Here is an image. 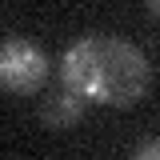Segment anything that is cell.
<instances>
[{"label":"cell","mask_w":160,"mask_h":160,"mask_svg":"<svg viewBox=\"0 0 160 160\" xmlns=\"http://www.w3.org/2000/svg\"><path fill=\"white\" fill-rule=\"evenodd\" d=\"M132 160H160V136L140 140L136 148H132Z\"/></svg>","instance_id":"4"},{"label":"cell","mask_w":160,"mask_h":160,"mask_svg":"<svg viewBox=\"0 0 160 160\" xmlns=\"http://www.w3.org/2000/svg\"><path fill=\"white\" fill-rule=\"evenodd\" d=\"M84 116V100L76 96V92H52V96H44V104H40V120L48 124V128H72L76 120Z\"/></svg>","instance_id":"3"},{"label":"cell","mask_w":160,"mask_h":160,"mask_svg":"<svg viewBox=\"0 0 160 160\" xmlns=\"http://www.w3.org/2000/svg\"><path fill=\"white\" fill-rule=\"evenodd\" d=\"M52 72V60L40 48L36 40L28 36H4L0 44V84L8 92H40L44 80Z\"/></svg>","instance_id":"2"},{"label":"cell","mask_w":160,"mask_h":160,"mask_svg":"<svg viewBox=\"0 0 160 160\" xmlns=\"http://www.w3.org/2000/svg\"><path fill=\"white\" fill-rule=\"evenodd\" d=\"M148 12H152V16H160V0H148Z\"/></svg>","instance_id":"5"},{"label":"cell","mask_w":160,"mask_h":160,"mask_svg":"<svg viewBox=\"0 0 160 160\" xmlns=\"http://www.w3.org/2000/svg\"><path fill=\"white\" fill-rule=\"evenodd\" d=\"M60 80L84 104L132 108L152 88V64L144 48L112 32H88L60 56Z\"/></svg>","instance_id":"1"}]
</instances>
